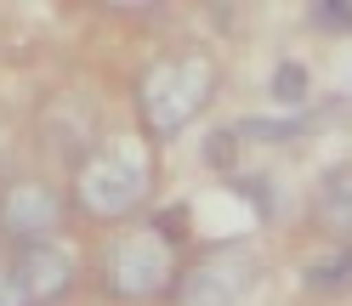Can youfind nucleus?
Masks as SVG:
<instances>
[{
  "mask_svg": "<svg viewBox=\"0 0 352 306\" xmlns=\"http://www.w3.org/2000/svg\"><path fill=\"white\" fill-rule=\"evenodd\" d=\"M307 283H313L318 295H346L352 290V244H341L336 255H324L307 267Z\"/></svg>",
  "mask_w": 352,
  "mask_h": 306,
  "instance_id": "8",
  "label": "nucleus"
},
{
  "mask_svg": "<svg viewBox=\"0 0 352 306\" xmlns=\"http://www.w3.org/2000/svg\"><path fill=\"white\" fill-rule=\"evenodd\" d=\"M17 278H23V290H29V301L34 306H46V301H57V295H69L74 290V255H69V244H29V250H17Z\"/></svg>",
  "mask_w": 352,
  "mask_h": 306,
  "instance_id": "6",
  "label": "nucleus"
},
{
  "mask_svg": "<svg viewBox=\"0 0 352 306\" xmlns=\"http://www.w3.org/2000/svg\"><path fill=\"white\" fill-rule=\"evenodd\" d=\"M313 222L329 238L352 244V170H329V176L313 187Z\"/></svg>",
  "mask_w": 352,
  "mask_h": 306,
  "instance_id": "7",
  "label": "nucleus"
},
{
  "mask_svg": "<svg viewBox=\"0 0 352 306\" xmlns=\"http://www.w3.org/2000/svg\"><path fill=\"white\" fill-rule=\"evenodd\" d=\"M261 278V261L245 244H216L176 278V306H239Z\"/></svg>",
  "mask_w": 352,
  "mask_h": 306,
  "instance_id": "4",
  "label": "nucleus"
},
{
  "mask_svg": "<svg viewBox=\"0 0 352 306\" xmlns=\"http://www.w3.org/2000/svg\"><path fill=\"white\" fill-rule=\"evenodd\" d=\"M307 97V69H278V102H301Z\"/></svg>",
  "mask_w": 352,
  "mask_h": 306,
  "instance_id": "10",
  "label": "nucleus"
},
{
  "mask_svg": "<svg viewBox=\"0 0 352 306\" xmlns=\"http://www.w3.org/2000/svg\"><path fill=\"white\" fill-rule=\"evenodd\" d=\"M74 199L97 222H125L148 199V159L131 142H97L74 165Z\"/></svg>",
  "mask_w": 352,
  "mask_h": 306,
  "instance_id": "3",
  "label": "nucleus"
},
{
  "mask_svg": "<svg viewBox=\"0 0 352 306\" xmlns=\"http://www.w3.org/2000/svg\"><path fill=\"white\" fill-rule=\"evenodd\" d=\"M216 85H222V74H216V62L205 51H176V57L148 62L142 80H137V119H142V130L160 137V142L182 137V130L216 102Z\"/></svg>",
  "mask_w": 352,
  "mask_h": 306,
  "instance_id": "1",
  "label": "nucleus"
},
{
  "mask_svg": "<svg viewBox=\"0 0 352 306\" xmlns=\"http://www.w3.org/2000/svg\"><path fill=\"white\" fill-rule=\"evenodd\" d=\"M0 306H34L23 278H17V267H0Z\"/></svg>",
  "mask_w": 352,
  "mask_h": 306,
  "instance_id": "9",
  "label": "nucleus"
},
{
  "mask_svg": "<svg viewBox=\"0 0 352 306\" xmlns=\"http://www.w3.org/2000/svg\"><path fill=\"white\" fill-rule=\"evenodd\" d=\"M102 290L120 295V301H153L176 290L182 278V261H176V238L160 227V222H142V227H125L102 244Z\"/></svg>",
  "mask_w": 352,
  "mask_h": 306,
  "instance_id": "2",
  "label": "nucleus"
},
{
  "mask_svg": "<svg viewBox=\"0 0 352 306\" xmlns=\"http://www.w3.org/2000/svg\"><path fill=\"white\" fill-rule=\"evenodd\" d=\"M57 227H63V193L52 182L17 176V182L0 187V238L29 250V244H52Z\"/></svg>",
  "mask_w": 352,
  "mask_h": 306,
  "instance_id": "5",
  "label": "nucleus"
}]
</instances>
